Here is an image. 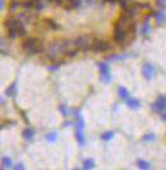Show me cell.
I'll list each match as a JSON object with an SVG mask.
<instances>
[{
    "label": "cell",
    "instance_id": "30bf717a",
    "mask_svg": "<svg viewBox=\"0 0 166 170\" xmlns=\"http://www.w3.org/2000/svg\"><path fill=\"white\" fill-rule=\"evenodd\" d=\"M76 140L81 146L85 145V136H84V130L76 128Z\"/></svg>",
    "mask_w": 166,
    "mask_h": 170
},
{
    "label": "cell",
    "instance_id": "cb8c5ba5",
    "mask_svg": "<svg viewBox=\"0 0 166 170\" xmlns=\"http://www.w3.org/2000/svg\"><path fill=\"white\" fill-rule=\"evenodd\" d=\"M46 24L49 27V28H52V29H59V25H57L53 20L51 19H46Z\"/></svg>",
    "mask_w": 166,
    "mask_h": 170
},
{
    "label": "cell",
    "instance_id": "ffe728a7",
    "mask_svg": "<svg viewBox=\"0 0 166 170\" xmlns=\"http://www.w3.org/2000/svg\"><path fill=\"white\" fill-rule=\"evenodd\" d=\"M113 137H114V133L112 131L110 132H105V133H103L102 136H100V138H102L103 141H110Z\"/></svg>",
    "mask_w": 166,
    "mask_h": 170
},
{
    "label": "cell",
    "instance_id": "4fadbf2b",
    "mask_svg": "<svg viewBox=\"0 0 166 170\" xmlns=\"http://www.w3.org/2000/svg\"><path fill=\"white\" fill-rule=\"evenodd\" d=\"M118 95L120 97V99H128L129 93H128V90L124 87H119L118 88Z\"/></svg>",
    "mask_w": 166,
    "mask_h": 170
},
{
    "label": "cell",
    "instance_id": "e575fe53",
    "mask_svg": "<svg viewBox=\"0 0 166 170\" xmlns=\"http://www.w3.org/2000/svg\"><path fill=\"white\" fill-rule=\"evenodd\" d=\"M86 2H88V3H90V2H93V0H86Z\"/></svg>",
    "mask_w": 166,
    "mask_h": 170
},
{
    "label": "cell",
    "instance_id": "ba28073f",
    "mask_svg": "<svg viewBox=\"0 0 166 170\" xmlns=\"http://www.w3.org/2000/svg\"><path fill=\"white\" fill-rule=\"evenodd\" d=\"M142 74L146 80H151V77L154 76V66L151 63H145L142 66Z\"/></svg>",
    "mask_w": 166,
    "mask_h": 170
},
{
    "label": "cell",
    "instance_id": "7c38bea8",
    "mask_svg": "<svg viewBox=\"0 0 166 170\" xmlns=\"http://www.w3.org/2000/svg\"><path fill=\"white\" fill-rule=\"evenodd\" d=\"M17 94V81H14L10 87L6 89V95H9V97H14Z\"/></svg>",
    "mask_w": 166,
    "mask_h": 170
},
{
    "label": "cell",
    "instance_id": "9c48e42d",
    "mask_svg": "<svg viewBox=\"0 0 166 170\" xmlns=\"http://www.w3.org/2000/svg\"><path fill=\"white\" fill-rule=\"evenodd\" d=\"M127 105L131 109H138L141 107V102L136 98H128L127 99Z\"/></svg>",
    "mask_w": 166,
    "mask_h": 170
},
{
    "label": "cell",
    "instance_id": "f1b7e54d",
    "mask_svg": "<svg viewBox=\"0 0 166 170\" xmlns=\"http://www.w3.org/2000/svg\"><path fill=\"white\" fill-rule=\"evenodd\" d=\"M61 63H62V62H61ZM61 63H55V65L48 66V70H51V71H56V70L60 67V65H61Z\"/></svg>",
    "mask_w": 166,
    "mask_h": 170
},
{
    "label": "cell",
    "instance_id": "8fae6325",
    "mask_svg": "<svg viewBox=\"0 0 166 170\" xmlns=\"http://www.w3.org/2000/svg\"><path fill=\"white\" fill-rule=\"evenodd\" d=\"M22 136L25 140H32L34 136V131L32 128H29V127H27V128H24L23 132H22Z\"/></svg>",
    "mask_w": 166,
    "mask_h": 170
},
{
    "label": "cell",
    "instance_id": "d6986e66",
    "mask_svg": "<svg viewBox=\"0 0 166 170\" xmlns=\"http://www.w3.org/2000/svg\"><path fill=\"white\" fill-rule=\"evenodd\" d=\"M32 2H33V8L37 9V10L43 9V6H45V4H43L42 0H32Z\"/></svg>",
    "mask_w": 166,
    "mask_h": 170
},
{
    "label": "cell",
    "instance_id": "d6a6232c",
    "mask_svg": "<svg viewBox=\"0 0 166 170\" xmlns=\"http://www.w3.org/2000/svg\"><path fill=\"white\" fill-rule=\"evenodd\" d=\"M161 119L164 122H166V113H161Z\"/></svg>",
    "mask_w": 166,
    "mask_h": 170
},
{
    "label": "cell",
    "instance_id": "83f0119b",
    "mask_svg": "<svg viewBox=\"0 0 166 170\" xmlns=\"http://www.w3.org/2000/svg\"><path fill=\"white\" fill-rule=\"evenodd\" d=\"M18 6H19V3H18V2H12V3H10V10H12V12L15 10Z\"/></svg>",
    "mask_w": 166,
    "mask_h": 170
},
{
    "label": "cell",
    "instance_id": "d4e9b609",
    "mask_svg": "<svg viewBox=\"0 0 166 170\" xmlns=\"http://www.w3.org/2000/svg\"><path fill=\"white\" fill-rule=\"evenodd\" d=\"M60 110H61V113H62V116H69V113H70V109H67V107L65 104H62V105H60Z\"/></svg>",
    "mask_w": 166,
    "mask_h": 170
},
{
    "label": "cell",
    "instance_id": "7a4b0ae2",
    "mask_svg": "<svg viewBox=\"0 0 166 170\" xmlns=\"http://www.w3.org/2000/svg\"><path fill=\"white\" fill-rule=\"evenodd\" d=\"M5 25H6V28H8V31H9L8 34H9L10 38H15L17 36H24L25 34L24 25L19 19L10 18V19L6 20Z\"/></svg>",
    "mask_w": 166,
    "mask_h": 170
},
{
    "label": "cell",
    "instance_id": "1f68e13d",
    "mask_svg": "<svg viewBox=\"0 0 166 170\" xmlns=\"http://www.w3.org/2000/svg\"><path fill=\"white\" fill-rule=\"evenodd\" d=\"M14 169H17V170L18 169H24V166H23V164H18L17 166H14Z\"/></svg>",
    "mask_w": 166,
    "mask_h": 170
},
{
    "label": "cell",
    "instance_id": "484cf974",
    "mask_svg": "<svg viewBox=\"0 0 166 170\" xmlns=\"http://www.w3.org/2000/svg\"><path fill=\"white\" fill-rule=\"evenodd\" d=\"M23 6L25 9H31V8H33V2L32 0H27V2L23 3Z\"/></svg>",
    "mask_w": 166,
    "mask_h": 170
},
{
    "label": "cell",
    "instance_id": "f546056e",
    "mask_svg": "<svg viewBox=\"0 0 166 170\" xmlns=\"http://www.w3.org/2000/svg\"><path fill=\"white\" fill-rule=\"evenodd\" d=\"M47 2H49V3H55V4H61V3H62V0H47Z\"/></svg>",
    "mask_w": 166,
    "mask_h": 170
},
{
    "label": "cell",
    "instance_id": "5bb4252c",
    "mask_svg": "<svg viewBox=\"0 0 166 170\" xmlns=\"http://www.w3.org/2000/svg\"><path fill=\"white\" fill-rule=\"evenodd\" d=\"M151 31V28H150V24H148V18L145 20V23H143L142 25V29H141V34H143V36H146V34H148Z\"/></svg>",
    "mask_w": 166,
    "mask_h": 170
},
{
    "label": "cell",
    "instance_id": "6da1fadb",
    "mask_svg": "<svg viewBox=\"0 0 166 170\" xmlns=\"http://www.w3.org/2000/svg\"><path fill=\"white\" fill-rule=\"evenodd\" d=\"M75 46V42H71L69 39H57L52 42L47 48V56L49 60H56L61 55H66L70 51L71 47Z\"/></svg>",
    "mask_w": 166,
    "mask_h": 170
},
{
    "label": "cell",
    "instance_id": "3957f363",
    "mask_svg": "<svg viewBox=\"0 0 166 170\" xmlns=\"http://www.w3.org/2000/svg\"><path fill=\"white\" fill-rule=\"evenodd\" d=\"M23 49L29 55H37L43 51V43L38 38H28L23 42Z\"/></svg>",
    "mask_w": 166,
    "mask_h": 170
},
{
    "label": "cell",
    "instance_id": "9a60e30c",
    "mask_svg": "<svg viewBox=\"0 0 166 170\" xmlns=\"http://www.w3.org/2000/svg\"><path fill=\"white\" fill-rule=\"evenodd\" d=\"M137 166H138L140 169H145V170L151 169L150 162H147V161H145V160H138V161H137Z\"/></svg>",
    "mask_w": 166,
    "mask_h": 170
},
{
    "label": "cell",
    "instance_id": "7402d4cb",
    "mask_svg": "<svg viewBox=\"0 0 166 170\" xmlns=\"http://www.w3.org/2000/svg\"><path fill=\"white\" fill-rule=\"evenodd\" d=\"M46 140L48 141V142H55V141L57 140V133H56V132H51V133H48L47 136H46Z\"/></svg>",
    "mask_w": 166,
    "mask_h": 170
},
{
    "label": "cell",
    "instance_id": "836d02e7",
    "mask_svg": "<svg viewBox=\"0 0 166 170\" xmlns=\"http://www.w3.org/2000/svg\"><path fill=\"white\" fill-rule=\"evenodd\" d=\"M104 2H107V3H110V4H114L115 2H118V0H104Z\"/></svg>",
    "mask_w": 166,
    "mask_h": 170
},
{
    "label": "cell",
    "instance_id": "e0dca14e",
    "mask_svg": "<svg viewBox=\"0 0 166 170\" xmlns=\"http://www.w3.org/2000/svg\"><path fill=\"white\" fill-rule=\"evenodd\" d=\"M152 15L156 18V20H157L158 23H162V22H165V20H166V15H165L164 13H161V12L160 13H154Z\"/></svg>",
    "mask_w": 166,
    "mask_h": 170
},
{
    "label": "cell",
    "instance_id": "ac0fdd59",
    "mask_svg": "<svg viewBox=\"0 0 166 170\" xmlns=\"http://www.w3.org/2000/svg\"><path fill=\"white\" fill-rule=\"evenodd\" d=\"M80 3H81V0H69V6H67V9L77 8V6H80Z\"/></svg>",
    "mask_w": 166,
    "mask_h": 170
},
{
    "label": "cell",
    "instance_id": "603a6c76",
    "mask_svg": "<svg viewBox=\"0 0 166 170\" xmlns=\"http://www.w3.org/2000/svg\"><path fill=\"white\" fill-rule=\"evenodd\" d=\"M156 138V136L154 133H147V134H145V136L142 137V141L143 142H148V141H154Z\"/></svg>",
    "mask_w": 166,
    "mask_h": 170
},
{
    "label": "cell",
    "instance_id": "5b68a950",
    "mask_svg": "<svg viewBox=\"0 0 166 170\" xmlns=\"http://www.w3.org/2000/svg\"><path fill=\"white\" fill-rule=\"evenodd\" d=\"M109 48H110V45L108 43L107 41L93 39V43H91V48L90 49H93V51H97V52H105Z\"/></svg>",
    "mask_w": 166,
    "mask_h": 170
},
{
    "label": "cell",
    "instance_id": "4dcf8cb0",
    "mask_svg": "<svg viewBox=\"0 0 166 170\" xmlns=\"http://www.w3.org/2000/svg\"><path fill=\"white\" fill-rule=\"evenodd\" d=\"M157 4H158V5H162V6H164V5L166 4V0H157Z\"/></svg>",
    "mask_w": 166,
    "mask_h": 170
},
{
    "label": "cell",
    "instance_id": "2e32d148",
    "mask_svg": "<svg viewBox=\"0 0 166 170\" xmlns=\"http://www.w3.org/2000/svg\"><path fill=\"white\" fill-rule=\"evenodd\" d=\"M2 168L3 169H9L12 168V160L9 158H3L2 159Z\"/></svg>",
    "mask_w": 166,
    "mask_h": 170
},
{
    "label": "cell",
    "instance_id": "52a82bcc",
    "mask_svg": "<svg viewBox=\"0 0 166 170\" xmlns=\"http://www.w3.org/2000/svg\"><path fill=\"white\" fill-rule=\"evenodd\" d=\"M152 109L157 113H162L166 109V97L165 95H160L157 98V100L152 104Z\"/></svg>",
    "mask_w": 166,
    "mask_h": 170
},
{
    "label": "cell",
    "instance_id": "8992f818",
    "mask_svg": "<svg viewBox=\"0 0 166 170\" xmlns=\"http://www.w3.org/2000/svg\"><path fill=\"white\" fill-rule=\"evenodd\" d=\"M98 67H99V71H100V75H102V77H103V80L105 83H109L112 80L109 66H108L105 62H99L98 63Z\"/></svg>",
    "mask_w": 166,
    "mask_h": 170
},
{
    "label": "cell",
    "instance_id": "4316f807",
    "mask_svg": "<svg viewBox=\"0 0 166 170\" xmlns=\"http://www.w3.org/2000/svg\"><path fill=\"white\" fill-rule=\"evenodd\" d=\"M127 55H117V56H110V60H122V59H127Z\"/></svg>",
    "mask_w": 166,
    "mask_h": 170
},
{
    "label": "cell",
    "instance_id": "44dd1931",
    "mask_svg": "<svg viewBox=\"0 0 166 170\" xmlns=\"http://www.w3.org/2000/svg\"><path fill=\"white\" fill-rule=\"evenodd\" d=\"M84 169H93L94 168V160L93 159H86L85 161H84V166H83Z\"/></svg>",
    "mask_w": 166,
    "mask_h": 170
},
{
    "label": "cell",
    "instance_id": "277c9868",
    "mask_svg": "<svg viewBox=\"0 0 166 170\" xmlns=\"http://www.w3.org/2000/svg\"><path fill=\"white\" fill-rule=\"evenodd\" d=\"M93 39L89 36H80L75 41V48L80 49V51H88L91 48Z\"/></svg>",
    "mask_w": 166,
    "mask_h": 170
}]
</instances>
